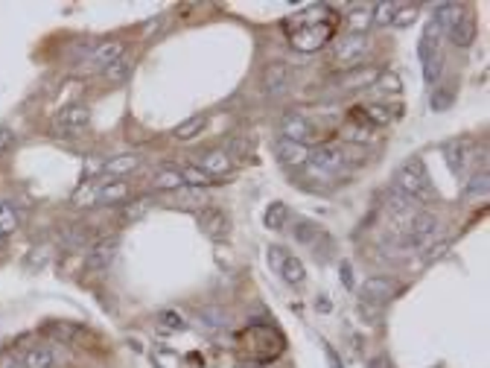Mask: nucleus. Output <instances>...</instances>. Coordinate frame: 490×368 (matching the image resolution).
Returning <instances> with one entry per match:
<instances>
[{
    "label": "nucleus",
    "mask_w": 490,
    "mask_h": 368,
    "mask_svg": "<svg viewBox=\"0 0 490 368\" xmlns=\"http://www.w3.org/2000/svg\"><path fill=\"white\" fill-rule=\"evenodd\" d=\"M283 30H286V38L295 50L315 53V50H321L327 41L336 38L338 15L324 4H312L304 12H295L292 18H286Z\"/></svg>",
    "instance_id": "1"
},
{
    "label": "nucleus",
    "mask_w": 490,
    "mask_h": 368,
    "mask_svg": "<svg viewBox=\"0 0 490 368\" xmlns=\"http://www.w3.org/2000/svg\"><path fill=\"white\" fill-rule=\"evenodd\" d=\"M394 187L409 196L411 202H432L435 193H432V182H429V173H426V164L421 158H411L406 161L400 169H397V179H394Z\"/></svg>",
    "instance_id": "2"
},
{
    "label": "nucleus",
    "mask_w": 490,
    "mask_h": 368,
    "mask_svg": "<svg viewBox=\"0 0 490 368\" xmlns=\"http://www.w3.org/2000/svg\"><path fill=\"white\" fill-rule=\"evenodd\" d=\"M91 123V108L85 103H73L67 108H62L53 120V135L56 138H79Z\"/></svg>",
    "instance_id": "3"
},
{
    "label": "nucleus",
    "mask_w": 490,
    "mask_h": 368,
    "mask_svg": "<svg viewBox=\"0 0 490 368\" xmlns=\"http://www.w3.org/2000/svg\"><path fill=\"white\" fill-rule=\"evenodd\" d=\"M117 252H120V237H117V234L103 237V240H96V242L91 245V249H88V255H85V266L91 269V272H100V269H108L111 260L117 257Z\"/></svg>",
    "instance_id": "4"
},
{
    "label": "nucleus",
    "mask_w": 490,
    "mask_h": 368,
    "mask_svg": "<svg viewBox=\"0 0 490 368\" xmlns=\"http://www.w3.org/2000/svg\"><path fill=\"white\" fill-rule=\"evenodd\" d=\"M368 53V38L365 35H345L336 41L333 50V65H345V67H356V62H362V56Z\"/></svg>",
    "instance_id": "5"
},
{
    "label": "nucleus",
    "mask_w": 490,
    "mask_h": 368,
    "mask_svg": "<svg viewBox=\"0 0 490 368\" xmlns=\"http://www.w3.org/2000/svg\"><path fill=\"white\" fill-rule=\"evenodd\" d=\"M438 231V219L432 213H414L411 216V225L406 228V237L403 242L409 245V249H421V245H426Z\"/></svg>",
    "instance_id": "6"
},
{
    "label": "nucleus",
    "mask_w": 490,
    "mask_h": 368,
    "mask_svg": "<svg viewBox=\"0 0 490 368\" xmlns=\"http://www.w3.org/2000/svg\"><path fill=\"white\" fill-rule=\"evenodd\" d=\"M280 129H283V138H286V140H295V143H304V146H307V140L315 138V126H312V123H309L301 111L283 114Z\"/></svg>",
    "instance_id": "7"
},
{
    "label": "nucleus",
    "mask_w": 490,
    "mask_h": 368,
    "mask_svg": "<svg viewBox=\"0 0 490 368\" xmlns=\"http://www.w3.org/2000/svg\"><path fill=\"white\" fill-rule=\"evenodd\" d=\"M394 296H397V284L388 281V278L374 275V278H368V281L362 284V299H365L368 304H385V301H391Z\"/></svg>",
    "instance_id": "8"
},
{
    "label": "nucleus",
    "mask_w": 490,
    "mask_h": 368,
    "mask_svg": "<svg viewBox=\"0 0 490 368\" xmlns=\"http://www.w3.org/2000/svg\"><path fill=\"white\" fill-rule=\"evenodd\" d=\"M199 225H202V231H205L210 240H216V242H222V240L228 237V228H231L228 216L219 211V208H205V211L199 213Z\"/></svg>",
    "instance_id": "9"
},
{
    "label": "nucleus",
    "mask_w": 490,
    "mask_h": 368,
    "mask_svg": "<svg viewBox=\"0 0 490 368\" xmlns=\"http://www.w3.org/2000/svg\"><path fill=\"white\" fill-rule=\"evenodd\" d=\"M263 88L268 96H280L289 88V67L283 62H268L263 70Z\"/></svg>",
    "instance_id": "10"
},
{
    "label": "nucleus",
    "mask_w": 490,
    "mask_h": 368,
    "mask_svg": "<svg viewBox=\"0 0 490 368\" xmlns=\"http://www.w3.org/2000/svg\"><path fill=\"white\" fill-rule=\"evenodd\" d=\"M377 79H380V70L377 67H351L348 73H341L336 82H338V88H345V91H356V88L374 85Z\"/></svg>",
    "instance_id": "11"
},
{
    "label": "nucleus",
    "mask_w": 490,
    "mask_h": 368,
    "mask_svg": "<svg viewBox=\"0 0 490 368\" xmlns=\"http://www.w3.org/2000/svg\"><path fill=\"white\" fill-rule=\"evenodd\" d=\"M275 152H278L280 164H286V167H304L309 161V150H307V146L304 143H295V140H286V138L278 140Z\"/></svg>",
    "instance_id": "12"
},
{
    "label": "nucleus",
    "mask_w": 490,
    "mask_h": 368,
    "mask_svg": "<svg viewBox=\"0 0 490 368\" xmlns=\"http://www.w3.org/2000/svg\"><path fill=\"white\" fill-rule=\"evenodd\" d=\"M309 161L318 167V169H324V173H336V169H341V164H345V152L338 150V146H318L315 152H309Z\"/></svg>",
    "instance_id": "13"
},
{
    "label": "nucleus",
    "mask_w": 490,
    "mask_h": 368,
    "mask_svg": "<svg viewBox=\"0 0 490 368\" xmlns=\"http://www.w3.org/2000/svg\"><path fill=\"white\" fill-rule=\"evenodd\" d=\"M117 59H122V44L120 41H100L96 47H91V56H88V62L93 67H100V70H106Z\"/></svg>",
    "instance_id": "14"
},
{
    "label": "nucleus",
    "mask_w": 490,
    "mask_h": 368,
    "mask_svg": "<svg viewBox=\"0 0 490 368\" xmlns=\"http://www.w3.org/2000/svg\"><path fill=\"white\" fill-rule=\"evenodd\" d=\"M455 47H470L476 41V18L470 12H461V18L447 30Z\"/></svg>",
    "instance_id": "15"
},
{
    "label": "nucleus",
    "mask_w": 490,
    "mask_h": 368,
    "mask_svg": "<svg viewBox=\"0 0 490 368\" xmlns=\"http://www.w3.org/2000/svg\"><path fill=\"white\" fill-rule=\"evenodd\" d=\"M353 117L362 120V123H371V126H388L394 114H391L388 106H380V103H371V106H359L353 108Z\"/></svg>",
    "instance_id": "16"
},
{
    "label": "nucleus",
    "mask_w": 490,
    "mask_h": 368,
    "mask_svg": "<svg viewBox=\"0 0 490 368\" xmlns=\"http://www.w3.org/2000/svg\"><path fill=\"white\" fill-rule=\"evenodd\" d=\"M440 27L432 21L429 27L423 30V38H421V44H418V53H421V62L426 65V62H432V59H438V47H440Z\"/></svg>",
    "instance_id": "17"
},
{
    "label": "nucleus",
    "mask_w": 490,
    "mask_h": 368,
    "mask_svg": "<svg viewBox=\"0 0 490 368\" xmlns=\"http://www.w3.org/2000/svg\"><path fill=\"white\" fill-rule=\"evenodd\" d=\"M371 23H374V9L371 6H353V12L345 18V30L351 35H365Z\"/></svg>",
    "instance_id": "18"
},
{
    "label": "nucleus",
    "mask_w": 490,
    "mask_h": 368,
    "mask_svg": "<svg viewBox=\"0 0 490 368\" xmlns=\"http://www.w3.org/2000/svg\"><path fill=\"white\" fill-rule=\"evenodd\" d=\"M202 169H205L210 179L213 176H222V173H228V169H231V155L225 150H210V152L202 155Z\"/></svg>",
    "instance_id": "19"
},
{
    "label": "nucleus",
    "mask_w": 490,
    "mask_h": 368,
    "mask_svg": "<svg viewBox=\"0 0 490 368\" xmlns=\"http://www.w3.org/2000/svg\"><path fill=\"white\" fill-rule=\"evenodd\" d=\"M126 196H129L126 182H106V184L96 187V202L100 205H117V202L126 199Z\"/></svg>",
    "instance_id": "20"
},
{
    "label": "nucleus",
    "mask_w": 490,
    "mask_h": 368,
    "mask_svg": "<svg viewBox=\"0 0 490 368\" xmlns=\"http://www.w3.org/2000/svg\"><path fill=\"white\" fill-rule=\"evenodd\" d=\"M140 164H143V158L135 155V152H129V155H117V158L106 161L103 169H106L108 176H126V173H132V169H137Z\"/></svg>",
    "instance_id": "21"
},
{
    "label": "nucleus",
    "mask_w": 490,
    "mask_h": 368,
    "mask_svg": "<svg viewBox=\"0 0 490 368\" xmlns=\"http://www.w3.org/2000/svg\"><path fill=\"white\" fill-rule=\"evenodd\" d=\"M278 272L283 275V281H286V284H295V286H301V284H304V278H307V269H304V263H301L295 255H286Z\"/></svg>",
    "instance_id": "22"
},
{
    "label": "nucleus",
    "mask_w": 490,
    "mask_h": 368,
    "mask_svg": "<svg viewBox=\"0 0 490 368\" xmlns=\"http://www.w3.org/2000/svg\"><path fill=\"white\" fill-rule=\"evenodd\" d=\"M263 223H266V228H272V231H283L286 223H289V208L283 202H272L266 208V213H263Z\"/></svg>",
    "instance_id": "23"
},
{
    "label": "nucleus",
    "mask_w": 490,
    "mask_h": 368,
    "mask_svg": "<svg viewBox=\"0 0 490 368\" xmlns=\"http://www.w3.org/2000/svg\"><path fill=\"white\" fill-rule=\"evenodd\" d=\"M23 368H53V351L47 345H33L23 354Z\"/></svg>",
    "instance_id": "24"
},
{
    "label": "nucleus",
    "mask_w": 490,
    "mask_h": 368,
    "mask_svg": "<svg viewBox=\"0 0 490 368\" xmlns=\"http://www.w3.org/2000/svg\"><path fill=\"white\" fill-rule=\"evenodd\" d=\"M207 126V117L205 114H195V117H187L184 123H178L176 126V140H193L195 135H202V129Z\"/></svg>",
    "instance_id": "25"
},
{
    "label": "nucleus",
    "mask_w": 490,
    "mask_h": 368,
    "mask_svg": "<svg viewBox=\"0 0 490 368\" xmlns=\"http://www.w3.org/2000/svg\"><path fill=\"white\" fill-rule=\"evenodd\" d=\"M461 12H464V9H461L458 4H438V6H435V23L440 27V33H447L452 23L461 18Z\"/></svg>",
    "instance_id": "26"
},
{
    "label": "nucleus",
    "mask_w": 490,
    "mask_h": 368,
    "mask_svg": "<svg viewBox=\"0 0 490 368\" xmlns=\"http://www.w3.org/2000/svg\"><path fill=\"white\" fill-rule=\"evenodd\" d=\"M18 225H21V216H18V211L12 208V202H4V199H0V237L15 234Z\"/></svg>",
    "instance_id": "27"
},
{
    "label": "nucleus",
    "mask_w": 490,
    "mask_h": 368,
    "mask_svg": "<svg viewBox=\"0 0 490 368\" xmlns=\"http://www.w3.org/2000/svg\"><path fill=\"white\" fill-rule=\"evenodd\" d=\"M452 103H455V85H438L432 91V100H429L432 111H450Z\"/></svg>",
    "instance_id": "28"
},
{
    "label": "nucleus",
    "mask_w": 490,
    "mask_h": 368,
    "mask_svg": "<svg viewBox=\"0 0 490 368\" xmlns=\"http://www.w3.org/2000/svg\"><path fill=\"white\" fill-rule=\"evenodd\" d=\"M467 150H470V143L467 140H450L447 143V158H450V167L455 169H464V164H467Z\"/></svg>",
    "instance_id": "29"
},
{
    "label": "nucleus",
    "mask_w": 490,
    "mask_h": 368,
    "mask_svg": "<svg viewBox=\"0 0 490 368\" xmlns=\"http://www.w3.org/2000/svg\"><path fill=\"white\" fill-rule=\"evenodd\" d=\"M152 187L155 190H178V187H184V179H181L178 169H161V173H155V179H152Z\"/></svg>",
    "instance_id": "30"
},
{
    "label": "nucleus",
    "mask_w": 490,
    "mask_h": 368,
    "mask_svg": "<svg viewBox=\"0 0 490 368\" xmlns=\"http://www.w3.org/2000/svg\"><path fill=\"white\" fill-rule=\"evenodd\" d=\"M178 173H181L184 184H190V187H207V184H213V179L205 173L202 167H181Z\"/></svg>",
    "instance_id": "31"
},
{
    "label": "nucleus",
    "mask_w": 490,
    "mask_h": 368,
    "mask_svg": "<svg viewBox=\"0 0 490 368\" xmlns=\"http://www.w3.org/2000/svg\"><path fill=\"white\" fill-rule=\"evenodd\" d=\"M129 70H132V62L122 56V59H117L114 65H108V67L103 70V77H106L108 82H122V79L129 77Z\"/></svg>",
    "instance_id": "32"
},
{
    "label": "nucleus",
    "mask_w": 490,
    "mask_h": 368,
    "mask_svg": "<svg viewBox=\"0 0 490 368\" xmlns=\"http://www.w3.org/2000/svg\"><path fill=\"white\" fill-rule=\"evenodd\" d=\"M414 18H418V6H414V4H400L397 12H394V21H391V27H397V30L411 27Z\"/></svg>",
    "instance_id": "33"
},
{
    "label": "nucleus",
    "mask_w": 490,
    "mask_h": 368,
    "mask_svg": "<svg viewBox=\"0 0 490 368\" xmlns=\"http://www.w3.org/2000/svg\"><path fill=\"white\" fill-rule=\"evenodd\" d=\"M397 6H400V4H388V0H382V4H374V6H371V9H374V21H377V23H391V21H394Z\"/></svg>",
    "instance_id": "34"
},
{
    "label": "nucleus",
    "mask_w": 490,
    "mask_h": 368,
    "mask_svg": "<svg viewBox=\"0 0 490 368\" xmlns=\"http://www.w3.org/2000/svg\"><path fill=\"white\" fill-rule=\"evenodd\" d=\"M318 234H321V231H318V225H312V223H307V219H301V223L295 225V237L301 240V242H315V237Z\"/></svg>",
    "instance_id": "35"
},
{
    "label": "nucleus",
    "mask_w": 490,
    "mask_h": 368,
    "mask_svg": "<svg viewBox=\"0 0 490 368\" xmlns=\"http://www.w3.org/2000/svg\"><path fill=\"white\" fill-rule=\"evenodd\" d=\"M158 322H161L164 328H169V330H181V328H184V318H181L176 310H161V313H158Z\"/></svg>",
    "instance_id": "36"
},
{
    "label": "nucleus",
    "mask_w": 490,
    "mask_h": 368,
    "mask_svg": "<svg viewBox=\"0 0 490 368\" xmlns=\"http://www.w3.org/2000/svg\"><path fill=\"white\" fill-rule=\"evenodd\" d=\"M47 260H50V249H47V245L33 249L30 257H27V269H41V266H47Z\"/></svg>",
    "instance_id": "37"
},
{
    "label": "nucleus",
    "mask_w": 490,
    "mask_h": 368,
    "mask_svg": "<svg viewBox=\"0 0 490 368\" xmlns=\"http://www.w3.org/2000/svg\"><path fill=\"white\" fill-rule=\"evenodd\" d=\"M146 211H149V199H137V202H132V205L122 208V216L132 219V223H135V219H140Z\"/></svg>",
    "instance_id": "38"
},
{
    "label": "nucleus",
    "mask_w": 490,
    "mask_h": 368,
    "mask_svg": "<svg viewBox=\"0 0 490 368\" xmlns=\"http://www.w3.org/2000/svg\"><path fill=\"white\" fill-rule=\"evenodd\" d=\"M440 65H444V62H440V56L423 65V79H426L429 85H435V82H438V77H440V70H444V67H440Z\"/></svg>",
    "instance_id": "39"
},
{
    "label": "nucleus",
    "mask_w": 490,
    "mask_h": 368,
    "mask_svg": "<svg viewBox=\"0 0 490 368\" xmlns=\"http://www.w3.org/2000/svg\"><path fill=\"white\" fill-rule=\"evenodd\" d=\"M467 193H470V196H484V193H487V169H482L479 176H473Z\"/></svg>",
    "instance_id": "40"
},
{
    "label": "nucleus",
    "mask_w": 490,
    "mask_h": 368,
    "mask_svg": "<svg viewBox=\"0 0 490 368\" xmlns=\"http://www.w3.org/2000/svg\"><path fill=\"white\" fill-rule=\"evenodd\" d=\"M377 88H380V91H391V94H397V91H400V79L394 77V73H385V77H380Z\"/></svg>",
    "instance_id": "41"
},
{
    "label": "nucleus",
    "mask_w": 490,
    "mask_h": 368,
    "mask_svg": "<svg viewBox=\"0 0 490 368\" xmlns=\"http://www.w3.org/2000/svg\"><path fill=\"white\" fill-rule=\"evenodd\" d=\"M447 252H450V240H444V242L432 245V249H429V255H426V260H438V257H444Z\"/></svg>",
    "instance_id": "42"
},
{
    "label": "nucleus",
    "mask_w": 490,
    "mask_h": 368,
    "mask_svg": "<svg viewBox=\"0 0 490 368\" xmlns=\"http://www.w3.org/2000/svg\"><path fill=\"white\" fill-rule=\"evenodd\" d=\"M0 368H23V362L15 357V354H0Z\"/></svg>",
    "instance_id": "43"
},
{
    "label": "nucleus",
    "mask_w": 490,
    "mask_h": 368,
    "mask_svg": "<svg viewBox=\"0 0 490 368\" xmlns=\"http://www.w3.org/2000/svg\"><path fill=\"white\" fill-rule=\"evenodd\" d=\"M283 257H286V252H283V249H278V245H275V249H268V263H272L275 269H280Z\"/></svg>",
    "instance_id": "44"
},
{
    "label": "nucleus",
    "mask_w": 490,
    "mask_h": 368,
    "mask_svg": "<svg viewBox=\"0 0 490 368\" xmlns=\"http://www.w3.org/2000/svg\"><path fill=\"white\" fill-rule=\"evenodd\" d=\"M12 143H15V135L9 129H0V152H6Z\"/></svg>",
    "instance_id": "45"
},
{
    "label": "nucleus",
    "mask_w": 490,
    "mask_h": 368,
    "mask_svg": "<svg viewBox=\"0 0 490 368\" xmlns=\"http://www.w3.org/2000/svg\"><path fill=\"white\" fill-rule=\"evenodd\" d=\"M324 357H327V362H330V368H341V359H338V354L330 348V345H324Z\"/></svg>",
    "instance_id": "46"
},
{
    "label": "nucleus",
    "mask_w": 490,
    "mask_h": 368,
    "mask_svg": "<svg viewBox=\"0 0 490 368\" xmlns=\"http://www.w3.org/2000/svg\"><path fill=\"white\" fill-rule=\"evenodd\" d=\"M368 368H391V362H388L385 354H380V357H374L371 362H368Z\"/></svg>",
    "instance_id": "47"
},
{
    "label": "nucleus",
    "mask_w": 490,
    "mask_h": 368,
    "mask_svg": "<svg viewBox=\"0 0 490 368\" xmlns=\"http://www.w3.org/2000/svg\"><path fill=\"white\" fill-rule=\"evenodd\" d=\"M341 281H345V286H353V275H351V263H341Z\"/></svg>",
    "instance_id": "48"
}]
</instances>
